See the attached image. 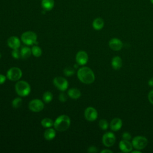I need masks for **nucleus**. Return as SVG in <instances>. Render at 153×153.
Listing matches in <instances>:
<instances>
[{
    "instance_id": "obj_19",
    "label": "nucleus",
    "mask_w": 153,
    "mask_h": 153,
    "mask_svg": "<svg viewBox=\"0 0 153 153\" xmlns=\"http://www.w3.org/2000/svg\"><path fill=\"white\" fill-rule=\"evenodd\" d=\"M68 95L73 99H77L80 97L81 93L79 89L76 88H72L68 90Z\"/></svg>"
},
{
    "instance_id": "obj_29",
    "label": "nucleus",
    "mask_w": 153,
    "mask_h": 153,
    "mask_svg": "<svg viewBox=\"0 0 153 153\" xmlns=\"http://www.w3.org/2000/svg\"><path fill=\"white\" fill-rule=\"evenodd\" d=\"M122 139H124V140H130L131 139V135L129 132L125 131L122 134Z\"/></svg>"
},
{
    "instance_id": "obj_6",
    "label": "nucleus",
    "mask_w": 153,
    "mask_h": 153,
    "mask_svg": "<svg viewBox=\"0 0 153 153\" xmlns=\"http://www.w3.org/2000/svg\"><path fill=\"white\" fill-rule=\"evenodd\" d=\"M22 76V70L17 67H13L9 69L7 72V78L13 81L19 80Z\"/></svg>"
},
{
    "instance_id": "obj_16",
    "label": "nucleus",
    "mask_w": 153,
    "mask_h": 153,
    "mask_svg": "<svg viewBox=\"0 0 153 153\" xmlns=\"http://www.w3.org/2000/svg\"><path fill=\"white\" fill-rule=\"evenodd\" d=\"M122 65H123V61L121 58L120 56H116L112 59L111 66L114 69L118 70L121 68Z\"/></svg>"
},
{
    "instance_id": "obj_22",
    "label": "nucleus",
    "mask_w": 153,
    "mask_h": 153,
    "mask_svg": "<svg viewBox=\"0 0 153 153\" xmlns=\"http://www.w3.org/2000/svg\"><path fill=\"white\" fill-rule=\"evenodd\" d=\"M41 124L45 128H50L54 125V122L50 118H45L41 120Z\"/></svg>"
},
{
    "instance_id": "obj_33",
    "label": "nucleus",
    "mask_w": 153,
    "mask_h": 153,
    "mask_svg": "<svg viewBox=\"0 0 153 153\" xmlns=\"http://www.w3.org/2000/svg\"><path fill=\"white\" fill-rule=\"evenodd\" d=\"M6 78H7L6 76L0 74V84H4L6 80Z\"/></svg>"
},
{
    "instance_id": "obj_35",
    "label": "nucleus",
    "mask_w": 153,
    "mask_h": 153,
    "mask_svg": "<svg viewBox=\"0 0 153 153\" xmlns=\"http://www.w3.org/2000/svg\"><path fill=\"white\" fill-rule=\"evenodd\" d=\"M148 85L150 87H153V78H151V79H149V80L148 81Z\"/></svg>"
},
{
    "instance_id": "obj_7",
    "label": "nucleus",
    "mask_w": 153,
    "mask_h": 153,
    "mask_svg": "<svg viewBox=\"0 0 153 153\" xmlns=\"http://www.w3.org/2000/svg\"><path fill=\"white\" fill-rule=\"evenodd\" d=\"M102 143L106 147H111L113 146L116 141L115 135L111 131H108L102 136Z\"/></svg>"
},
{
    "instance_id": "obj_12",
    "label": "nucleus",
    "mask_w": 153,
    "mask_h": 153,
    "mask_svg": "<svg viewBox=\"0 0 153 153\" xmlns=\"http://www.w3.org/2000/svg\"><path fill=\"white\" fill-rule=\"evenodd\" d=\"M75 59L77 64L79 65H85L88 60V56L85 51L81 50L77 53Z\"/></svg>"
},
{
    "instance_id": "obj_18",
    "label": "nucleus",
    "mask_w": 153,
    "mask_h": 153,
    "mask_svg": "<svg viewBox=\"0 0 153 153\" xmlns=\"http://www.w3.org/2000/svg\"><path fill=\"white\" fill-rule=\"evenodd\" d=\"M41 5L44 11H50L54 6V0H42Z\"/></svg>"
},
{
    "instance_id": "obj_3",
    "label": "nucleus",
    "mask_w": 153,
    "mask_h": 153,
    "mask_svg": "<svg viewBox=\"0 0 153 153\" xmlns=\"http://www.w3.org/2000/svg\"><path fill=\"white\" fill-rule=\"evenodd\" d=\"M15 90L17 94L22 97L27 96L30 92V85L25 81H19L15 85Z\"/></svg>"
},
{
    "instance_id": "obj_9",
    "label": "nucleus",
    "mask_w": 153,
    "mask_h": 153,
    "mask_svg": "<svg viewBox=\"0 0 153 153\" xmlns=\"http://www.w3.org/2000/svg\"><path fill=\"white\" fill-rule=\"evenodd\" d=\"M44 103L38 99H33L29 103V109L34 112H40L44 109Z\"/></svg>"
},
{
    "instance_id": "obj_31",
    "label": "nucleus",
    "mask_w": 153,
    "mask_h": 153,
    "mask_svg": "<svg viewBox=\"0 0 153 153\" xmlns=\"http://www.w3.org/2000/svg\"><path fill=\"white\" fill-rule=\"evenodd\" d=\"M97 151H98V150H97V147H96L94 146H91L87 149V152H90V153H96Z\"/></svg>"
},
{
    "instance_id": "obj_13",
    "label": "nucleus",
    "mask_w": 153,
    "mask_h": 153,
    "mask_svg": "<svg viewBox=\"0 0 153 153\" xmlns=\"http://www.w3.org/2000/svg\"><path fill=\"white\" fill-rule=\"evenodd\" d=\"M118 146H119L120 149L122 152L125 153L131 152L133 148L132 143L131 142H130V140H127L124 139H122L121 140H120Z\"/></svg>"
},
{
    "instance_id": "obj_5",
    "label": "nucleus",
    "mask_w": 153,
    "mask_h": 153,
    "mask_svg": "<svg viewBox=\"0 0 153 153\" xmlns=\"http://www.w3.org/2000/svg\"><path fill=\"white\" fill-rule=\"evenodd\" d=\"M21 39L25 44L31 45L36 42L37 35L32 31H26L21 35Z\"/></svg>"
},
{
    "instance_id": "obj_15",
    "label": "nucleus",
    "mask_w": 153,
    "mask_h": 153,
    "mask_svg": "<svg viewBox=\"0 0 153 153\" xmlns=\"http://www.w3.org/2000/svg\"><path fill=\"white\" fill-rule=\"evenodd\" d=\"M7 44L11 48L17 49L20 47V40L17 36H10L7 40Z\"/></svg>"
},
{
    "instance_id": "obj_28",
    "label": "nucleus",
    "mask_w": 153,
    "mask_h": 153,
    "mask_svg": "<svg viewBox=\"0 0 153 153\" xmlns=\"http://www.w3.org/2000/svg\"><path fill=\"white\" fill-rule=\"evenodd\" d=\"M11 55L16 59H19L20 57H21L20 51L18 50V48L13 49V51L11 52Z\"/></svg>"
},
{
    "instance_id": "obj_25",
    "label": "nucleus",
    "mask_w": 153,
    "mask_h": 153,
    "mask_svg": "<svg viewBox=\"0 0 153 153\" xmlns=\"http://www.w3.org/2000/svg\"><path fill=\"white\" fill-rule=\"evenodd\" d=\"M99 126L103 130H106L109 127V123L105 119H101L99 121Z\"/></svg>"
},
{
    "instance_id": "obj_20",
    "label": "nucleus",
    "mask_w": 153,
    "mask_h": 153,
    "mask_svg": "<svg viewBox=\"0 0 153 153\" xmlns=\"http://www.w3.org/2000/svg\"><path fill=\"white\" fill-rule=\"evenodd\" d=\"M56 136V131L52 128H48L44 133V138L47 140H53Z\"/></svg>"
},
{
    "instance_id": "obj_21",
    "label": "nucleus",
    "mask_w": 153,
    "mask_h": 153,
    "mask_svg": "<svg viewBox=\"0 0 153 153\" xmlns=\"http://www.w3.org/2000/svg\"><path fill=\"white\" fill-rule=\"evenodd\" d=\"M31 54H32V50L28 47H23L20 50L21 57L23 59L29 58L31 56Z\"/></svg>"
},
{
    "instance_id": "obj_27",
    "label": "nucleus",
    "mask_w": 153,
    "mask_h": 153,
    "mask_svg": "<svg viewBox=\"0 0 153 153\" xmlns=\"http://www.w3.org/2000/svg\"><path fill=\"white\" fill-rule=\"evenodd\" d=\"M63 74L67 76H71L75 74V69L72 67H66L63 70Z\"/></svg>"
},
{
    "instance_id": "obj_4",
    "label": "nucleus",
    "mask_w": 153,
    "mask_h": 153,
    "mask_svg": "<svg viewBox=\"0 0 153 153\" xmlns=\"http://www.w3.org/2000/svg\"><path fill=\"white\" fill-rule=\"evenodd\" d=\"M133 147L138 150L143 149L148 143V140L145 136H136L131 140Z\"/></svg>"
},
{
    "instance_id": "obj_10",
    "label": "nucleus",
    "mask_w": 153,
    "mask_h": 153,
    "mask_svg": "<svg viewBox=\"0 0 153 153\" xmlns=\"http://www.w3.org/2000/svg\"><path fill=\"white\" fill-rule=\"evenodd\" d=\"M97 111L94 108L90 106L85 109L84 117L86 120L88 121H94L97 119Z\"/></svg>"
},
{
    "instance_id": "obj_32",
    "label": "nucleus",
    "mask_w": 153,
    "mask_h": 153,
    "mask_svg": "<svg viewBox=\"0 0 153 153\" xmlns=\"http://www.w3.org/2000/svg\"><path fill=\"white\" fill-rule=\"evenodd\" d=\"M148 100L149 102L152 104L153 105V90H151L148 94Z\"/></svg>"
},
{
    "instance_id": "obj_26",
    "label": "nucleus",
    "mask_w": 153,
    "mask_h": 153,
    "mask_svg": "<svg viewBox=\"0 0 153 153\" xmlns=\"http://www.w3.org/2000/svg\"><path fill=\"white\" fill-rule=\"evenodd\" d=\"M22 103V100L20 97H16L12 101V106L14 108H18L21 106Z\"/></svg>"
},
{
    "instance_id": "obj_14",
    "label": "nucleus",
    "mask_w": 153,
    "mask_h": 153,
    "mask_svg": "<svg viewBox=\"0 0 153 153\" xmlns=\"http://www.w3.org/2000/svg\"><path fill=\"white\" fill-rule=\"evenodd\" d=\"M123 126V121L120 118H113L110 123V128L113 131L120 130Z\"/></svg>"
},
{
    "instance_id": "obj_24",
    "label": "nucleus",
    "mask_w": 153,
    "mask_h": 153,
    "mask_svg": "<svg viewBox=\"0 0 153 153\" xmlns=\"http://www.w3.org/2000/svg\"><path fill=\"white\" fill-rule=\"evenodd\" d=\"M53 97V94L50 91H45L42 96V99L45 103L50 102L52 100Z\"/></svg>"
},
{
    "instance_id": "obj_8",
    "label": "nucleus",
    "mask_w": 153,
    "mask_h": 153,
    "mask_svg": "<svg viewBox=\"0 0 153 153\" xmlns=\"http://www.w3.org/2000/svg\"><path fill=\"white\" fill-rule=\"evenodd\" d=\"M53 84L59 90L63 91H65L68 87V82L63 77L57 76L53 79Z\"/></svg>"
},
{
    "instance_id": "obj_17",
    "label": "nucleus",
    "mask_w": 153,
    "mask_h": 153,
    "mask_svg": "<svg viewBox=\"0 0 153 153\" xmlns=\"http://www.w3.org/2000/svg\"><path fill=\"white\" fill-rule=\"evenodd\" d=\"M104 25H105L104 20L100 17L96 18L92 23L93 27L94 28V29L96 30H101L103 27Z\"/></svg>"
},
{
    "instance_id": "obj_23",
    "label": "nucleus",
    "mask_w": 153,
    "mask_h": 153,
    "mask_svg": "<svg viewBox=\"0 0 153 153\" xmlns=\"http://www.w3.org/2000/svg\"><path fill=\"white\" fill-rule=\"evenodd\" d=\"M32 50V54L36 57H38L39 56H41L42 54V50L41 49V48L37 45H35L33 46L31 48Z\"/></svg>"
},
{
    "instance_id": "obj_37",
    "label": "nucleus",
    "mask_w": 153,
    "mask_h": 153,
    "mask_svg": "<svg viewBox=\"0 0 153 153\" xmlns=\"http://www.w3.org/2000/svg\"><path fill=\"white\" fill-rule=\"evenodd\" d=\"M150 2H151V4H153V0H150Z\"/></svg>"
},
{
    "instance_id": "obj_34",
    "label": "nucleus",
    "mask_w": 153,
    "mask_h": 153,
    "mask_svg": "<svg viewBox=\"0 0 153 153\" xmlns=\"http://www.w3.org/2000/svg\"><path fill=\"white\" fill-rule=\"evenodd\" d=\"M101 153H112L113 152L110 149H103L100 151Z\"/></svg>"
},
{
    "instance_id": "obj_1",
    "label": "nucleus",
    "mask_w": 153,
    "mask_h": 153,
    "mask_svg": "<svg viewBox=\"0 0 153 153\" xmlns=\"http://www.w3.org/2000/svg\"><path fill=\"white\" fill-rule=\"evenodd\" d=\"M77 77L79 80L85 84L93 83L95 80V75L93 71L88 67L80 68L77 71Z\"/></svg>"
},
{
    "instance_id": "obj_36",
    "label": "nucleus",
    "mask_w": 153,
    "mask_h": 153,
    "mask_svg": "<svg viewBox=\"0 0 153 153\" xmlns=\"http://www.w3.org/2000/svg\"><path fill=\"white\" fill-rule=\"evenodd\" d=\"M131 153H141V151H140V150L136 149V150L131 151Z\"/></svg>"
},
{
    "instance_id": "obj_2",
    "label": "nucleus",
    "mask_w": 153,
    "mask_h": 153,
    "mask_svg": "<svg viewBox=\"0 0 153 153\" xmlns=\"http://www.w3.org/2000/svg\"><path fill=\"white\" fill-rule=\"evenodd\" d=\"M70 124V118L66 115H62L56 119L53 126L56 130L59 131H64L69 127Z\"/></svg>"
},
{
    "instance_id": "obj_38",
    "label": "nucleus",
    "mask_w": 153,
    "mask_h": 153,
    "mask_svg": "<svg viewBox=\"0 0 153 153\" xmlns=\"http://www.w3.org/2000/svg\"><path fill=\"white\" fill-rule=\"evenodd\" d=\"M1 54L0 53V58H1Z\"/></svg>"
},
{
    "instance_id": "obj_11",
    "label": "nucleus",
    "mask_w": 153,
    "mask_h": 153,
    "mask_svg": "<svg viewBox=\"0 0 153 153\" xmlns=\"http://www.w3.org/2000/svg\"><path fill=\"white\" fill-rule=\"evenodd\" d=\"M108 45L109 48L114 51H119L123 47V42L117 38H113L109 41Z\"/></svg>"
},
{
    "instance_id": "obj_30",
    "label": "nucleus",
    "mask_w": 153,
    "mask_h": 153,
    "mask_svg": "<svg viewBox=\"0 0 153 153\" xmlns=\"http://www.w3.org/2000/svg\"><path fill=\"white\" fill-rule=\"evenodd\" d=\"M59 99L60 102H65L68 99V96H66V94L63 92L60 93L59 94Z\"/></svg>"
}]
</instances>
